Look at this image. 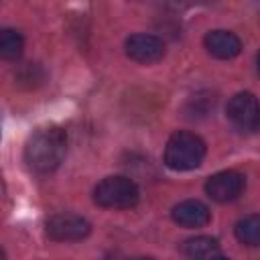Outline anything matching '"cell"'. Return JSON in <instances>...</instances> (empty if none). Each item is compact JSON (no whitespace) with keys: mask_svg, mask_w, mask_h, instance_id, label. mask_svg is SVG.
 Wrapping results in <instances>:
<instances>
[{"mask_svg":"<svg viewBox=\"0 0 260 260\" xmlns=\"http://www.w3.org/2000/svg\"><path fill=\"white\" fill-rule=\"evenodd\" d=\"M67 152V134L59 126H47L37 130L24 146V160L35 173L55 171Z\"/></svg>","mask_w":260,"mask_h":260,"instance_id":"6da1fadb","label":"cell"},{"mask_svg":"<svg viewBox=\"0 0 260 260\" xmlns=\"http://www.w3.org/2000/svg\"><path fill=\"white\" fill-rule=\"evenodd\" d=\"M205 142L187 130L175 132L165 146V165L173 171L197 169L205 158Z\"/></svg>","mask_w":260,"mask_h":260,"instance_id":"7a4b0ae2","label":"cell"},{"mask_svg":"<svg viewBox=\"0 0 260 260\" xmlns=\"http://www.w3.org/2000/svg\"><path fill=\"white\" fill-rule=\"evenodd\" d=\"M138 199H140L138 185L124 175L106 177L93 189V201L100 207H108V209H130L138 203Z\"/></svg>","mask_w":260,"mask_h":260,"instance_id":"3957f363","label":"cell"},{"mask_svg":"<svg viewBox=\"0 0 260 260\" xmlns=\"http://www.w3.org/2000/svg\"><path fill=\"white\" fill-rule=\"evenodd\" d=\"M228 120L240 132H258L260 130V102L250 91H240L230 98L225 108Z\"/></svg>","mask_w":260,"mask_h":260,"instance_id":"277c9868","label":"cell"},{"mask_svg":"<svg viewBox=\"0 0 260 260\" xmlns=\"http://www.w3.org/2000/svg\"><path fill=\"white\" fill-rule=\"evenodd\" d=\"M45 232L55 242H77V240H83L91 232V225L81 215H75V213H55V215H51L47 219Z\"/></svg>","mask_w":260,"mask_h":260,"instance_id":"5b68a950","label":"cell"},{"mask_svg":"<svg viewBox=\"0 0 260 260\" xmlns=\"http://www.w3.org/2000/svg\"><path fill=\"white\" fill-rule=\"evenodd\" d=\"M246 189V177L238 171H219L205 181V193L217 201L228 203L238 199Z\"/></svg>","mask_w":260,"mask_h":260,"instance_id":"8992f818","label":"cell"},{"mask_svg":"<svg viewBox=\"0 0 260 260\" xmlns=\"http://www.w3.org/2000/svg\"><path fill=\"white\" fill-rule=\"evenodd\" d=\"M126 55L136 63H156L165 57V43L162 39L146 32H136L126 39Z\"/></svg>","mask_w":260,"mask_h":260,"instance_id":"52a82bcc","label":"cell"},{"mask_svg":"<svg viewBox=\"0 0 260 260\" xmlns=\"http://www.w3.org/2000/svg\"><path fill=\"white\" fill-rule=\"evenodd\" d=\"M205 49L209 55H213L215 59H234L240 55L242 51V41L238 39V35L230 32V30H209L203 39Z\"/></svg>","mask_w":260,"mask_h":260,"instance_id":"ba28073f","label":"cell"},{"mask_svg":"<svg viewBox=\"0 0 260 260\" xmlns=\"http://www.w3.org/2000/svg\"><path fill=\"white\" fill-rule=\"evenodd\" d=\"M171 215L183 228H203L211 219V213H209L207 205L197 201V199H187V201L177 203L173 207Z\"/></svg>","mask_w":260,"mask_h":260,"instance_id":"9c48e42d","label":"cell"},{"mask_svg":"<svg viewBox=\"0 0 260 260\" xmlns=\"http://www.w3.org/2000/svg\"><path fill=\"white\" fill-rule=\"evenodd\" d=\"M183 254L189 258H197V260H211V258H223V252L217 244L215 238L209 236H195L183 242L181 246Z\"/></svg>","mask_w":260,"mask_h":260,"instance_id":"30bf717a","label":"cell"},{"mask_svg":"<svg viewBox=\"0 0 260 260\" xmlns=\"http://www.w3.org/2000/svg\"><path fill=\"white\" fill-rule=\"evenodd\" d=\"M236 238L246 246H260V215H246L234 228Z\"/></svg>","mask_w":260,"mask_h":260,"instance_id":"8fae6325","label":"cell"},{"mask_svg":"<svg viewBox=\"0 0 260 260\" xmlns=\"http://www.w3.org/2000/svg\"><path fill=\"white\" fill-rule=\"evenodd\" d=\"M24 49V39L20 32L12 30V28H4L0 32V55L6 61H14L22 55Z\"/></svg>","mask_w":260,"mask_h":260,"instance_id":"7c38bea8","label":"cell"},{"mask_svg":"<svg viewBox=\"0 0 260 260\" xmlns=\"http://www.w3.org/2000/svg\"><path fill=\"white\" fill-rule=\"evenodd\" d=\"M256 63H258V71H260V53H258V57H256Z\"/></svg>","mask_w":260,"mask_h":260,"instance_id":"4fadbf2b","label":"cell"},{"mask_svg":"<svg viewBox=\"0 0 260 260\" xmlns=\"http://www.w3.org/2000/svg\"><path fill=\"white\" fill-rule=\"evenodd\" d=\"M201 2H207V0H201Z\"/></svg>","mask_w":260,"mask_h":260,"instance_id":"5bb4252c","label":"cell"}]
</instances>
